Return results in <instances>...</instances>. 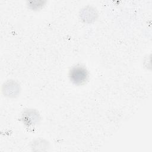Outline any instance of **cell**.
<instances>
[{
    "instance_id": "obj_1",
    "label": "cell",
    "mask_w": 152,
    "mask_h": 152,
    "mask_svg": "<svg viewBox=\"0 0 152 152\" xmlns=\"http://www.w3.org/2000/svg\"><path fill=\"white\" fill-rule=\"evenodd\" d=\"M88 74L87 69L83 66H75L69 72L71 81L75 85H81L86 82Z\"/></svg>"
}]
</instances>
